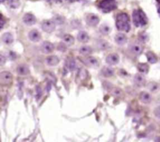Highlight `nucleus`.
I'll use <instances>...</instances> for the list:
<instances>
[{
  "instance_id": "nucleus-38",
  "label": "nucleus",
  "mask_w": 160,
  "mask_h": 142,
  "mask_svg": "<svg viewBox=\"0 0 160 142\" xmlns=\"http://www.w3.org/2000/svg\"><path fill=\"white\" fill-rule=\"evenodd\" d=\"M0 1H1V3H3V2H4L5 0H0Z\"/></svg>"
},
{
  "instance_id": "nucleus-8",
  "label": "nucleus",
  "mask_w": 160,
  "mask_h": 142,
  "mask_svg": "<svg viewBox=\"0 0 160 142\" xmlns=\"http://www.w3.org/2000/svg\"><path fill=\"white\" fill-rule=\"evenodd\" d=\"M133 82L137 87H143L145 85L146 79L142 74H137L133 77Z\"/></svg>"
},
{
  "instance_id": "nucleus-34",
  "label": "nucleus",
  "mask_w": 160,
  "mask_h": 142,
  "mask_svg": "<svg viewBox=\"0 0 160 142\" xmlns=\"http://www.w3.org/2000/svg\"><path fill=\"white\" fill-rule=\"evenodd\" d=\"M154 114L157 118L160 119V106L155 108V109L154 110Z\"/></svg>"
},
{
  "instance_id": "nucleus-20",
  "label": "nucleus",
  "mask_w": 160,
  "mask_h": 142,
  "mask_svg": "<svg viewBox=\"0 0 160 142\" xmlns=\"http://www.w3.org/2000/svg\"><path fill=\"white\" fill-rule=\"evenodd\" d=\"M2 41H3L5 44H12L13 42V35L10 33H5V34L2 36Z\"/></svg>"
},
{
  "instance_id": "nucleus-1",
  "label": "nucleus",
  "mask_w": 160,
  "mask_h": 142,
  "mask_svg": "<svg viewBox=\"0 0 160 142\" xmlns=\"http://www.w3.org/2000/svg\"><path fill=\"white\" fill-rule=\"evenodd\" d=\"M116 25L119 31L128 32L131 29L129 16L127 13H119L117 15V17H116Z\"/></svg>"
},
{
  "instance_id": "nucleus-7",
  "label": "nucleus",
  "mask_w": 160,
  "mask_h": 142,
  "mask_svg": "<svg viewBox=\"0 0 160 142\" xmlns=\"http://www.w3.org/2000/svg\"><path fill=\"white\" fill-rule=\"evenodd\" d=\"M54 50V45L52 43L49 42H42L41 44V51L44 54H49L52 52Z\"/></svg>"
},
{
  "instance_id": "nucleus-10",
  "label": "nucleus",
  "mask_w": 160,
  "mask_h": 142,
  "mask_svg": "<svg viewBox=\"0 0 160 142\" xmlns=\"http://www.w3.org/2000/svg\"><path fill=\"white\" fill-rule=\"evenodd\" d=\"M129 50L131 53L136 56H139L140 54H141L143 51V47L140 44L137 43H133V44H130L129 46Z\"/></svg>"
},
{
  "instance_id": "nucleus-29",
  "label": "nucleus",
  "mask_w": 160,
  "mask_h": 142,
  "mask_svg": "<svg viewBox=\"0 0 160 142\" xmlns=\"http://www.w3.org/2000/svg\"><path fill=\"white\" fill-rule=\"evenodd\" d=\"M52 21H54V23L56 24H62L64 23V18L59 16V15H56L52 18Z\"/></svg>"
},
{
  "instance_id": "nucleus-3",
  "label": "nucleus",
  "mask_w": 160,
  "mask_h": 142,
  "mask_svg": "<svg viewBox=\"0 0 160 142\" xmlns=\"http://www.w3.org/2000/svg\"><path fill=\"white\" fill-rule=\"evenodd\" d=\"M117 3L116 0H102L99 3V8L104 13H110L116 9Z\"/></svg>"
},
{
  "instance_id": "nucleus-16",
  "label": "nucleus",
  "mask_w": 160,
  "mask_h": 142,
  "mask_svg": "<svg viewBox=\"0 0 160 142\" xmlns=\"http://www.w3.org/2000/svg\"><path fill=\"white\" fill-rule=\"evenodd\" d=\"M139 98L141 102L144 104H148L151 102V96L148 92H142L139 95Z\"/></svg>"
},
{
  "instance_id": "nucleus-4",
  "label": "nucleus",
  "mask_w": 160,
  "mask_h": 142,
  "mask_svg": "<svg viewBox=\"0 0 160 142\" xmlns=\"http://www.w3.org/2000/svg\"><path fill=\"white\" fill-rule=\"evenodd\" d=\"M13 81V75L9 72L3 71L0 74V82L3 86L10 85Z\"/></svg>"
},
{
  "instance_id": "nucleus-5",
  "label": "nucleus",
  "mask_w": 160,
  "mask_h": 142,
  "mask_svg": "<svg viewBox=\"0 0 160 142\" xmlns=\"http://www.w3.org/2000/svg\"><path fill=\"white\" fill-rule=\"evenodd\" d=\"M42 29L46 33L53 32L56 29V24L53 21L51 20H45L42 23Z\"/></svg>"
},
{
  "instance_id": "nucleus-25",
  "label": "nucleus",
  "mask_w": 160,
  "mask_h": 142,
  "mask_svg": "<svg viewBox=\"0 0 160 142\" xmlns=\"http://www.w3.org/2000/svg\"><path fill=\"white\" fill-rule=\"evenodd\" d=\"M147 88H148V89L150 92L155 93V92H157L159 90L160 86L156 82H150L149 84H148Z\"/></svg>"
},
{
  "instance_id": "nucleus-17",
  "label": "nucleus",
  "mask_w": 160,
  "mask_h": 142,
  "mask_svg": "<svg viewBox=\"0 0 160 142\" xmlns=\"http://www.w3.org/2000/svg\"><path fill=\"white\" fill-rule=\"evenodd\" d=\"M45 62L47 63V65L50 66H55L59 64V58L56 56H51L46 58Z\"/></svg>"
},
{
  "instance_id": "nucleus-22",
  "label": "nucleus",
  "mask_w": 160,
  "mask_h": 142,
  "mask_svg": "<svg viewBox=\"0 0 160 142\" xmlns=\"http://www.w3.org/2000/svg\"><path fill=\"white\" fill-rule=\"evenodd\" d=\"M97 47L101 50H106V49H108L110 47V44L106 41L101 39V40H98L97 42Z\"/></svg>"
},
{
  "instance_id": "nucleus-9",
  "label": "nucleus",
  "mask_w": 160,
  "mask_h": 142,
  "mask_svg": "<svg viewBox=\"0 0 160 142\" xmlns=\"http://www.w3.org/2000/svg\"><path fill=\"white\" fill-rule=\"evenodd\" d=\"M86 22L89 26L95 27L99 23V18L95 14L91 13V14H88L86 17Z\"/></svg>"
},
{
  "instance_id": "nucleus-15",
  "label": "nucleus",
  "mask_w": 160,
  "mask_h": 142,
  "mask_svg": "<svg viewBox=\"0 0 160 142\" xmlns=\"http://www.w3.org/2000/svg\"><path fill=\"white\" fill-rule=\"evenodd\" d=\"M127 41V36L125 35L124 34L119 33L115 36V42L119 45H123V44H126Z\"/></svg>"
},
{
  "instance_id": "nucleus-24",
  "label": "nucleus",
  "mask_w": 160,
  "mask_h": 142,
  "mask_svg": "<svg viewBox=\"0 0 160 142\" xmlns=\"http://www.w3.org/2000/svg\"><path fill=\"white\" fill-rule=\"evenodd\" d=\"M102 75H103L104 77H112V76H113L114 70H113L112 68H110V67L105 66V67H103L102 70Z\"/></svg>"
},
{
  "instance_id": "nucleus-23",
  "label": "nucleus",
  "mask_w": 160,
  "mask_h": 142,
  "mask_svg": "<svg viewBox=\"0 0 160 142\" xmlns=\"http://www.w3.org/2000/svg\"><path fill=\"white\" fill-rule=\"evenodd\" d=\"M62 41L68 46H70L72 44H74V37L70 35H64L62 36Z\"/></svg>"
},
{
  "instance_id": "nucleus-13",
  "label": "nucleus",
  "mask_w": 160,
  "mask_h": 142,
  "mask_svg": "<svg viewBox=\"0 0 160 142\" xmlns=\"http://www.w3.org/2000/svg\"><path fill=\"white\" fill-rule=\"evenodd\" d=\"M28 38L29 39L33 42H38L41 40V34L39 32V31L37 30H32L28 34Z\"/></svg>"
},
{
  "instance_id": "nucleus-31",
  "label": "nucleus",
  "mask_w": 160,
  "mask_h": 142,
  "mask_svg": "<svg viewBox=\"0 0 160 142\" xmlns=\"http://www.w3.org/2000/svg\"><path fill=\"white\" fill-rule=\"evenodd\" d=\"M9 4L12 8H17L20 5V3L19 0H9Z\"/></svg>"
},
{
  "instance_id": "nucleus-33",
  "label": "nucleus",
  "mask_w": 160,
  "mask_h": 142,
  "mask_svg": "<svg viewBox=\"0 0 160 142\" xmlns=\"http://www.w3.org/2000/svg\"><path fill=\"white\" fill-rule=\"evenodd\" d=\"M58 49L60 50L61 52H65L66 50V45L63 43H59V46H58Z\"/></svg>"
},
{
  "instance_id": "nucleus-26",
  "label": "nucleus",
  "mask_w": 160,
  "mask_h": 142,
  "mask_svg": "<svg viewBox=\"0 0 160 142\" xmlns=\"http://www.w3.org/2000/svg\"><path fill=\"white\" fill-rule=\"evenodd\" d=\"M146 57H147V59H148V62L151 63V64H154L155 62H157V56L152 52H148L147 54H146Z\"/></svg>"
},
{
  "instance_id": "nucleus-30",
  "label": "nucleus",
  "mask_w": 160,
  "mask_h": 142,
  "mask_svg": "<svg viewBox=\"0 0 160 142\" xmlns=\"http://www.w3.org/2000/svg\"><path fill=\"white\" fill-rule=\"evenodd\" d=\"M111 93H112L114 96H116V97H119V96H121V95H123V92H122L121 89L116 88V87H114V88H112Z\"/></svg>"
},
{
  "instance_id": "nucleus-39",
  "label": "nucleus",
  "mask_w": 160,
  "mask_h": 142,
  "mask_svg": "<svg viewBox=\"0 0 160 142\" xmlns=\"http://www.w3.org/2000/svg\"><path fill=\"white\" fill-rule=\"evenodd\" d=\"M156 1H157V2H158V3H160V0H156Z\"/></svg>"
},
{
  "instance_id": "nucleus-11",
  "label": "nucleus",
  "mask_w": 160,
  "mask_h": 142,
  "mask_svg": "<svg viewBox=\"0 0 160 142\" xmlns=\"http://www.w3.org/2000/svg\"><path fill=\"white\" fill-rule=\"evenodd\" d=\"M120 61V57L117 54L113 53L110 54L106 58V62L110 65H116Z\"/></svg>"
},
{
  "instance_id": "nucleus-6",
  "label": "nucleus",
  "mask_w": 160,
  "mask_h": 142,
  "mask_svg": "<svg viewBox=\"0 0 160 142\" xmlns=\"http://www.w3.org/2000/svg\"><path fill=\"white\" fill-rule=\"evenodd\" d=\"M82 62L85 64V65L88 66L90 67H93V68H97L99 65L98 60L95 57H87L82 59Z\"/></svg>"
},
{
  "instance_id": "nucleus-18",
  "label": "nucleus",
  "mask_w": 160,
  "mask_h": 142,
  "mask_svg": "<svg viewBox=\"0 0 160 142\" xmlns=\"http://www.w3.org/2000/svg\"><path fill=\"white\" fill-rule=\"evenodd\" d=\"M77 40L82 43H86L89 41V35L85 31H80L77 35Z\"/></svg>"
},
{
  "instance_id": "nucleus-2",
  "label": "nucleus",
  "mask_w": 160,
  "mask_h": 142,
  "mask_svg": "<svg viewBox=\"0 0 160 142\" xmlns=\"http://www.w3.org/2000/svg\"><path fill=\"white\" fill-rule=\"evenodd\" d=\"M133 23L136 27H144L148 23V18L145 13L141 9H135L133 10L132 15Z\"/></svg>"
},
{
  "instance_id": "nucleus-27",
  "label": "nucleus",
  "mask_w": 160,
  "mask_h": 142,
  "mask_svg": "<svg viewBox=\"0 0 160 142\" xmlns=\"http://www.w3.org/2000/svg\"><path fill=\"white\" fill-rule=\"evenodd\" d=\"M137 69L141 74H146L148 73L149 66L146 63H138L137 64Z\"/></svg>"
},
{
  "instance_id": "nucleus-21",
  "label": "nucleus",
  "mask_w": 160,
  "mask_h": 142,
  "mask_svg": "<svg viewBox=\"0 0 160 142\" xmlns=\"http://www.w3.org/2000/svg\"><path fill=\"white\" fill-rule=\"evenodd\" d=\"M66 66L68 69V70L74 71L76 68V62L73 58H68L66 62Z\"/></svg>"
},
{
  "instance_id": "nucleus-37",
  "label": "nucleus",
  "mask_w": 160,
  "mask_h": 142,
  "mask_svg": "<svg viewBox=\"0 0 160 142\" xmlns=\"http://www.w3.org/2000/svg\"><path fill=\"white\" fill-rule=\"evenodd\" d=\"M158 13L159 14V16H160V6L158 7Z\"/></svg>"
},
{
  "instance_id": "nucleus-36",
  "label": "nucleus",
  "mask_w": 160,
  "mask_h": 142,
  "mask_svg": "<svg viewBox=\"0 0 160 142\" xmlns=\"http://www.w3.org/2000/svg\"><path fill=\"white\" fill-rule=\"evenodd\" d=\"M1 29H3V26H4V19H3V16H1Z\"/></svg>"
},
{
  "instance_id": "nucleus-32",
  "label": "nucleus",
  "mask_w": 160,
  "mask_h": 142,
  "mask_svg": "<svg viewBox=\"0 0 160 142\" xmlns=\"http://www.w3.org/2000/svg\"><path fill=\"white\" fill-rule=\"evenodd\" d=\"M37 94H36V99L37 100H39L40 98H41V96H42V89L40 87H37Z\"/></svg>"
},
{
  "instance_id": "nucleus-12",
  "label": "nucleus",
  "mask_w": 160,
  "mask_h": 142,
  "mask_svg": "<svg viewBox=\"0 0 160 142\" xmlns=\"http://www.w3.org/2000/svg\"><path fill=\"white\" fill-rule=\"evenodd\" d=\"M23 21L28 26H32L36 23V17L31 13H26L23 17Z\"/></svg>"
},
{
  "instance_id": "nucleus-28",
  "label": "nucleus",
  "mask_w": 160,
  "mask_h": 142,
  "mask_svg": "<svg viewBox=\"0 0 160 142\" xmlns=\"http://www.w3.org/2000/svg\"><path fill=\"white\" fill-rule=\"evenodd\" d=\"M100 31H101L102 34H103L105 35H108L110 31V27L109 25H107V24H102L100 27Z\"/></svg>"
},
{
  "instance_id": "nucleus-35",
  "label": "nucleus",
  "mask_w": 160,
  "mask_h": 142,
  "mask_svg": "<svg viewBox=\"0 0 160 142\" xmlns=\"http://www.w3.org/2000/svg\"><path fill=\"white\" fill-rule=\"evenodd\" d=\"M48 3H61L62 0H46Z\"/></svg>"
},
{
  "instance_id": "nucleus-19",
  "label": "nucleus",
  "mask_w": 160,
  "mask_h": 142,
  "mask_svg": "<svg viewBox=\"0 0 160 142\" xmlns=\"http://www.w3.org/2000/svg\"><path fill=\"white\" fill-rule=\"evenodd\" d=\"M79 52L83 56H89L92 53V48L88 45H83L80 48Z\"/></svg>"
},
{
  "instance_id": "nucleus-14",
  "label": "nucleus",
  "mask_w": 160,
  "mask_h": 142,
  "mask_svg": "<svg viewBox=\"0 0 160 142\" xmlns=\"http://www.w3.org/2000/svg\"><path fill=\"white\" fill-rule=\"evenodd\" d=\"M17 73L19 75H27L30 73V69L28 67V66L26 64H21L17 67Z\"/></svg>"
}]
</instances>
